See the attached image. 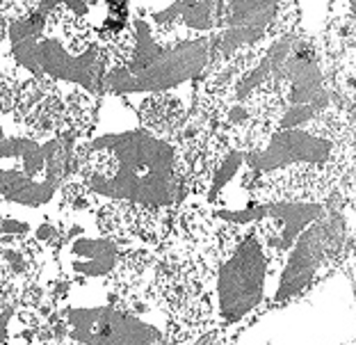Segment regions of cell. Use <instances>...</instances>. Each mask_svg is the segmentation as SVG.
I'll return each instance as SVG.
<instances>
[{
  "instance_id": "cell-1",
  "label": "cell",
  "mask_w": 356,
  "mask_h": 345,
  "mask_svg": "<svg viewBox=\"0 0 356 345\" xmlns=\"http://www.w3.org/2000/svg\"><path fill=\"white\" fill-rule=\"evenodd\" d=\"M204 131L147 128L124 96L103 94L92 126L76 138L62 202L78 204L121 247L156 252L194 197Z\"/></svg>"
},
{
  "instance_id": "cell-7",
  "label": "cell",
  "mask_w": 356,
  "mask_h": 345,
  "mask_svg": "<svg viewBox=\"0 0 356 345\" xmlns=\"http://www.w3.org/2000/svg\"><path fill=\"white\" fill-rule=\"evenodd\" d=\"M347 266H350V275H352V282H354V293H356V250H354V254L350 256V261H347Z\"/></svg>"
},
{
  "instance_id": "cell-4",
  "label": "cell",
  "mask_w": 356,
  "mask_h": 345,
  "mask_svg": "<svg viewBox=\"0 0 356 345\" xmlns=\"http://www.w3.org/2000/svg\"><path fill=\"white\" fill-rule=\"evenodd\" d=\"M74 142L37 135L16 122L12 112H0V204L26 213L60 215Z\"/></svg>"
},
{
  "instance_id": "cell-2",
  "label": "cell",
  "mask_w": 356,
  "mask_h": 345,
  "mask_svg": "<svg viewBox=\"0 0 356 345\" xmlns=\"http://www.w3.org/2000/svg\"><path fill=\"white\" fill-rule=\"evenodd\" d=\"M53 345H169L156 266L112 282H62L48 300Z\"/></svg>"
},
{
  "instance_id": "cell-6",
  "label": "cell",
  "mask_w": 356,
  "mask_h": 345,
  "mask_svg": "<svg viewBox=\"0 0 356 345\" xmlns=\"http://www.w3.org/2000/svg\"><path fill=\"white\" fill-rule=\"evenodd\" d=\"M343 3V16L352 28H356V0H341Z\"/></svg>"
},
{
  "instance_id": "cell-3",
  "label": "cell",
  "mask_w": 356,
  "mask_h": 345,
  "mask_svg": "<svg viewBox=\"0 0 356 345\" xmlns=\"http://www.w3.org/2000/svg\"><path fill=\"white\" fill-rule=\"evenodd\" d=\"M249 213L267 222L277 250L272 311L309 298L356 250V213L343 195L267 204Z\"/></svg>"
},
{
  "instance_id": "cell-5",
  "label": "cell",
  "mask_w": 356,
  "mask_h": 345,
  "mask_svg": "<svg viewBox=\"0 0 356 345\" xmlns=\"http://www.w3.org/2000/svg\"><path fill=\"white\" fill-rule=\"evenodd\" d=\"M0 345H51L44 309H0Z\"/></svg>"
},
{
  "instance_id": "cell-8",
  "label": "cell",
  "mask_w": 356,
  "mask_h": 345,
  "mask_svg": "<svg viewBox=\"0 0 356 345\" xmlns=\"http://www.w3.org/2000/svg\"><path fill=\"white\" fill-rule=\"evenodd\" d=\"M51 345H53V343H51Z\"/></svg>"
}]
</instances>
